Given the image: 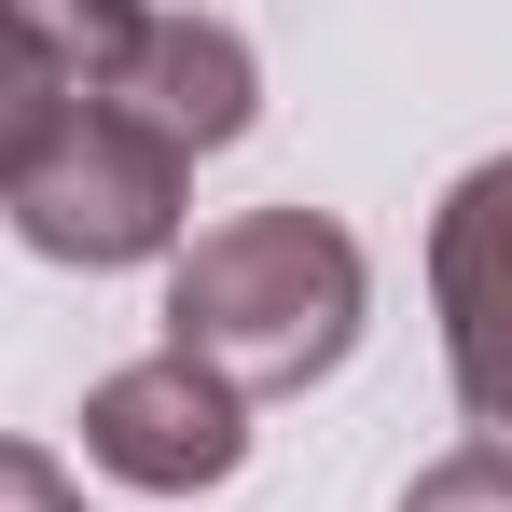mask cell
Listing matches in <instances>:
<instances>
[{"mask_svg": "<svg viewBox=\"0 0 512 512\" xmlns=\"http://www.w3.org/2000/svg\"><path fill=\"white\" fill-rule=\"evenodd\" d=\"M111 97H125L153 139H180V153H236L263 125V56L222 28V14H153Z\"/></svg>", "mask_w": 512, "mask_h": 512, "instance_id": "obj_5", "label": "cell"}, {"mask_svg": "<svg viewBox=\"0 0 512 512\" xmlns=\"http://www.w3.org/2000/svg\"><path fill=\"white\" fill-rule=\"evenodd\" d=\"M56 70H42V56H28V42H14V28H0V153H14V139H28V125H42V111H56Z\"/></svg>", "mask_w": 512, "mask_h": 512, "instance_id": "obj_8", "label": "cell"}, {"mask_svg": "<svg viewBox=\"0 0 512 512\" xmlns=\"http://www.w3.org/2000/svg\"><path fill=\"white\" fill-rule=\"evenodd\" d=\"M0 222L28 236L42 263H167L180 222H194V153L153 139L125 97H56L14 153H0Z\"/></svg>", "mask_w": 512, "mask_h": 512, "instance_id": "obj_2", "label": "cell"}, {"mask_svg": "<svg viewBox=\"0 0 512 512\" xmlns=\"http://www.w3.org/2000/svg\"><path fill=\"white\" fill-rule=\"evenodd\" d=\"M0 28H14L70 97H111L125 56H139V28H153V0H0Z\"/></svg>", "mask_w": 512, "mask_h": 512, "instance_id": "obj_6", "label": "cell"}, {"mask_svg": "<svg viewBox=\"0 0 512 512\" xmlns=\"http://www.w3.org/2000/svg\"><path fill=\"white\" fill-rule=\"evenodd\" d=\"M402 512H512V443H457V457H429Z\"/></svg>", "mask_w": 512, "mask_h": 512, "instance_id": "obj_7", "label": "cell"}, {"mask_svg": "<svg viewBox=\"0 0 512 512\" xmlns=\"http://www.w3.org/2000/svg\"><path fill=\"white\" fill-rule=\"evenodd\" d=\"M374 319V263L333 208H236L167 250V346L208 360L236 402L319 388Z\"/></svg>", "mask_w": 512, "mask_h": 512, "instance_id": "obj_1", "label": "cell"}, {"mask_svg": "<svg viewBox=\"0 0 512 512\" xmlns=\"http://www.w3.org/2000/svg\"><path fill=\"white\" fill-rule=\"evenodd\" d=\"M429 305H443V374L471 429H512V153L429 208Z\"/></svg>", "mask_w": 512, "mask_h": 512, "instance_id": "obj_4", "label": "cell"}, {"mask_svg": "<svg viewBox=\"0 0 512 512\" xmlns=\"http://www.w3.org/2000/svg\"><path fill=\"white\" fill-rule=\"evenodd\" d=\"M0 512H84V485H70L42 443H0Z\"/></svg>", "mask_w": 512, "mask_h": 512, "instance_id": "obj_9", "label": "cell"}, {"mask_svg": "<svg viewBox=\"0 0 512 512\" xmlns=\"http://www.w3.org/2000/svg\"><path fill=\"white\" fill-rule=\"evenodd\" d=\"M84 457L111 485H139V499H208V485L250 471V402L208 360L153 346V360H125V374L84 388Z\"/></svg>", "mask_w": 512, "mask_h": 512, "instance_id": "obj_3", "label": "cell"}]
</instances>
